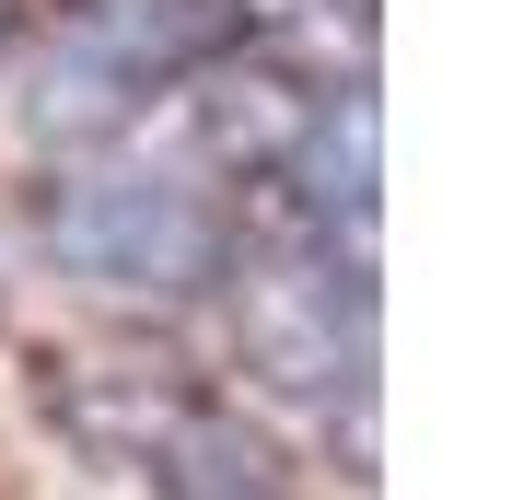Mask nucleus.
<instances>
[{
	"mask_svg": "<svg viewBox=\"0 0 512 500\" xmlns=\"http://www.w3.org/2000/svg\"><path fill=\"white\" fill-rule=\"evenodd\" d=\"M140 94H152V70L128 59L94 12H70V24L47 35L35 82H24V140L35 152H105V140L140 117Z\"/></svg>",
	"mask_w": 512,
	"mask_h": 500,
	"instance_id": "7ed1b4c3",
	"label": "nucleus"
},
{
	"mask_svg": "<svg viewBox=\"0 0 512 500\" xmlns=\"http://www.w3.org/2000/svg\"><path fill=\"white\" fill-rule=\"evenodd\" d=\"M0 24H12V0H0Z\"/></svg>",
	"mask_w": 512,
	"mask_h": 500,
	"instance_id": "423d86ee",
	"label": "nucleus"
},
{
	"mask_svg": "<svg viewBox=\"0 0 512 500\" xmlns=\"http://www.w3.org/2000/svg\"><path fill=\"white\" fill-rule=\"evenodd\" d=\"M361 361V280H338V245L315 256H256L245 280V373L280 396H338Z\"/></svg>",
	"mask_w": 512,
	"mask_h": 500,
	"instance_id": "f03ea898",
	"label": "nucleus"
},
{
	"mask_svg": "<svg viewBox=\"0 0 512 500\" xmlns=\"http://www.w3.org/2000/svg\"><path fill=\"white\" fill-rule=\"evenodd\" d=\"M280 175L303 187L315 245H338V233H350V256H361V233H373V94H361V82L315 94V117H303V140H291Z\"/></svg>",
	"mask_w": 512,
	"mask_h": 500,
	"instance_id": "20e7f679",
	"label": "nucleus"
},
{
	"mask_svg": "<svg viewBox=\"0 0 512 500\" xmlns=\"http://www.w3.org/2000/svg\"><path fill=\"white\" fill-rule=\"evenodd\" d=\"M47 256L105 291H210L233 268V221L187 175H82L47 210Z\"/></svg>",
	"mask_w": 512,
	"mask_h": 500,
	"instance_id": "f257e3e1",
	"label": "nucleus"
},
{
	"mask_svg": "<svg viewBox=\"0 0 512 500\" xmlns=\"http://www.w3.org/2000/svg\"><path fill=\"white\" fill-rule=\"evenodd\" d=\"M303 117H315V94L291 82L280 59H210V94H198V140H210V163H245V175H280L291 140H303Z\"/></svg>",
	"mask_w": 512,
	"mask_h": 500,
	"instance_id": "39448f33",
	"label": "nucleus"
}]
</instances>
